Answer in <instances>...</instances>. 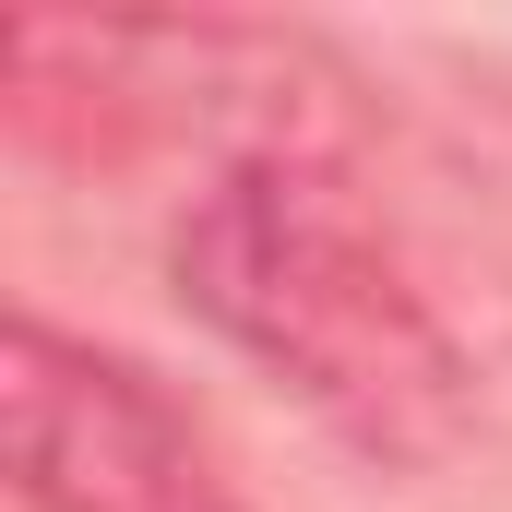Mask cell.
Masks as SVG:
<instances>
[{
	"label": "cell",
	"mask_w": 512,
	"mask_h": 512,
	"mask_svg": "<svg viewBox=\"0 0 512 512\" xmlns=\"http://www.w3.org/2000/svg\"><path fill=\"white\" fill-rule=\"evenodd\" d=\"M167 274L203 334H227L262 382H286L346 453L441 465L477 429V358L441 298L405 274L382 215L310 143H239L191 215L167 227Z\"/></svg>",
	"instance_id": "cell-1"
},
{
	"label": "cell",
	"mask_w": 512,
	"mask_h": 512,
	"mask_svg": "<svg viewBox=\"0 0 512 512\" xmlns=\"http://www.w3.org/2000/svg\"><path fill=\"white\" fill-rule=\"evenodd\" d=\"M0 441L24 512H251L179 393L48 310H12L0 334Z\"/></svg>",
	"instance_id": "cell-2"
}]
</instances>
